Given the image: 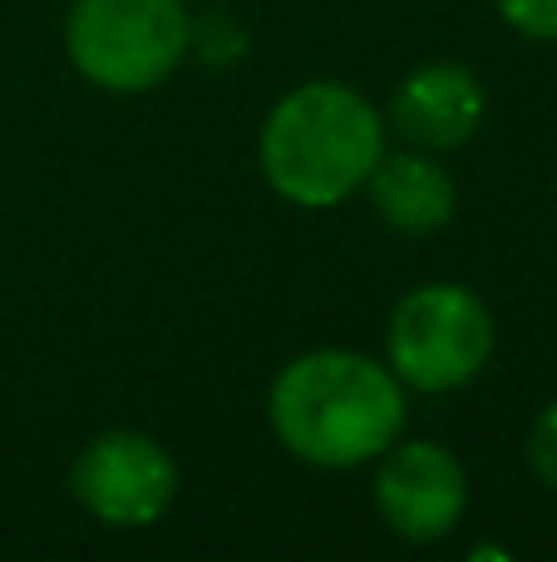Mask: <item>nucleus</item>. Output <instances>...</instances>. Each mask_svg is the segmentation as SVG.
I'll return each instance as SVG.
<instances>
[{
    "label": "nucleus",
    "instance_id": "f257e3e1",
    "mask_svg": "<svg viewBox=\"0 0 557 562\" xmlns=\"http://www.w3.org/2000/svg\"><path fill=\"white\" fill-rule=\"evenodd\" d=\"M272 429L302 464L355 469L380 459L405 429V395L390 366L361 350H306L276 375Z\"/></svg>",
    "mask_w": 557,
    "mask_h": 562
},
{
    "label": "nucleus",
    "instance_id": "f03ea898",
    "mask_svg": "<svg viewBox=\"0 0 557 562\" xmlns=\"http://www.w3.org/2000/svg\"><path fill=\"white\" fill-rule=\"evenodd\" d=\"M385 154V124L351 85L311 79L262 124V173L286 203L336 207L361 193Z\"/></svg>",
    "mask_w": 557,
    "mask_h": 562
},
{
    "label": "nucleus",
    "instance_id": "7ed1b4c3",
    "mask_svg": "<svg viewBox=\"0 0 557 562\" xmlns=\"http://www.w3.org/2000/svg\"><path fill=\"white\" fill-rule=\"evenodd\" d=\"M183 0H75L65 25L69 65L109 94H144L163 85L187 55Z\"/></svg>",
    "mask_w": 557,
    "mask_h": 562
},
{
    "label": "nucleus",
    "instance_id": "20e7f679",
    "mask_svg": "<svg viewBox=\"0 0 557 562\" xmlns=\"http://www.w3.org/2000/svg\"><path fill=\"white\" fill-rule=\"evenodd\" d=\"M493 350V316L469 286L459 281H430L414 286L395 306L385 330V366L395 380L424 395L459 390L489 366Z\"/></svg>",
    "mask_w": 557,
    "mask_h": 562
},
{
    "label": "nucleus",
    "instance_id": "39448f33",
    "mask_svg": "<svg viewBox=\"0 0 557 562\" xmlns=\"http://www.w3.org/2000/svg\"><path fill=\"white\" fill-rule=\"evenodd\" d=\"M69 488L99 524L148 528L173 504L178 464L158 439L138 435V429H109L75 459Z\"/></svg>",
    "mask_w": 557,
    "mask_h": 562
},
{
    "label": "nucleus",
    "instance_id": "423d86ee",
    "mask_svg": "<svg viewBox=\"0 0 557 562\" xmlns=\"http://www.w3.org/2000/svg\"><path fill=\"white\" fill-rule=\"evenodd\" d=\"M375 508L410 543H440L459 528L469 508V474L434 439L385 449L380 479H375Z\"/></svg>",
    "mask_w": 557,
    "mask_h": 562
},
{
    "label": "nucleus",
    "instance_id": "0eeeda50",
    "mask_svg": "<svg viewBox=\"0 0 557 562\" xmlns=\"http://www.w3.org/2000/svg\"><path fill=\"white\" fill-rule=\"evenodd\" d=\"M390 119L414 148H459L484 119V89L464 65H420L395 89Z\"/></svg>",
    "mask_w": 557,
    "mask_h": 562
},
{
    "label": "nucleus",
    "instance_id": "6e6552de",
    "mask_svg": "<svg viewBox=\"0 0 557 562\" xmlns=\"http://www.w3.org/2000/svg\"><path fill=\"white\" fill-rule=\"evenodd\" d=\"M365 188L380 223L405 237L440 233L454 217V178L424 154H380Z\"/></svg>",
    "mask_w": 557,
    "mask_h": 562
},
{
    "label": "nucleus",
    "instance_id": "1a4fd4ad",
    "mask_svg": "<svg viewBox=\"0 0 557 562\" xmlns=\"http://www.w3.org/2000/svg\"><path fill=\"white\" fill-rule=\"evenodd\" d=\"M528 464L548 488H557V400L528 429Z\"/></svg>",
    "mask_w": 557,
    "mask_h": 562
},
{
    "label": "nucleus",
    "instance_id": "9d476101",
    "mask_svg": "<svg viewBox=\"0 0 557 562\" xmlns=\"http://www.w3.org/2000/svg\"><path fill=\"white\" fill-rule=\"evenodd\" d=\"M503 20L533 40H557V0H499Z\"/></svg>",
    "mask_w": 557,
    "mask_h": 562
}]
</instances>
